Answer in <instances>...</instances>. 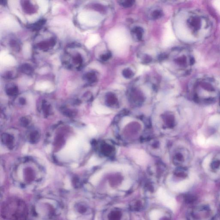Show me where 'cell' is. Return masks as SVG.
<instances>
[{
  "instance_id": "31",
  "label": "cell",
  "mask_w": 220,
  "mask_h": 220,
  "mask_svg": "<svg viewBox=\"0 0 220 220\" xmlns=\"http://www.w3.org/2000/svg\"><path fill=\"white\" fill-rule=\"evenodd\" d=\"M166 57V56L165 54L161 55V56H160V59H164Z\"/></svg>"
},
{
  "instance_id": "29",
  "label": "cell",
  "mask_w": 220,
  "mask_h": 220,
  "mask_svg": "<svg viewBox=\"0 0 220 220\" xmlns=\"http://www.w3.org/2000/svg\"><path fill=\"white\" fill-rule=\"evenodd\" d=\"M83 147H84L85 150H88V149H89L90 147L88 143H85L84 144V145H83Z\"/></svg>"
},
{
  "instance_id": "6",
  "label": "cell",
  "mask_w": 220,
  "mask_h": 220,
  "mask_svg": "<svg viewBox=\"0 0 220 220\" xmlns=\"http://www.w3.org/2000/svg\"><path fill=\"white\" fill-rule=\"evenodd\" d=\"M0 61L1 63L4 66H13L16 64L14 58L9 54L7 51H3L0 54Z\"/></svg>"
},
{
  "instance_id": "25",
  "label": "cell",
  "mask_w": 220,
  "mask_h": 220,
  "mask_svg": "<svg viewBox=\"0 0 220 220\" xmlns=\"http://www.w3.org/2000/svg\"><path fill=\"white\" fill-rule=\"evenodd\" d=\"M213 5L220 13V1H214Z\"/></svg>"
},
{
  "instance_id": "18",
  "label": "cell",
  "mask_w": 220,
  "mask_h": 220,
  "mask_svg": "<svg viewBox=\"0 0 220 220\" xmlns=\"http://www.w3.org/2000/svg\"><path fill=\"white\" fill-rule=\"evenodd\" d=\"M197 197L194 195H192V194L188 195L187 199H186L187 202L191 204L194 203L197 201Z\"/></svg>"
},
{
  "instance_id": "14",
  "label": "cell",
  "mask_w": 220,
  "mask_h": 220,
  "mask_svg": "<svg viewBox=\"0 0 220 220\" xmlns=\"http://www.w3.org/2000/svg\"><path fill=\"white\" fill-rule=\"evenodd\" d=\"M23 54L26 58H28L30 56L31 54V47L30 44L25 43L23 47Z\"/></svg>"
},
{
  "instance_id": "8",
  "label": "cell",
  "mask_w": 220,
  "mask_h": 220,
  "mask_svg": "<svg viewBox=\"0 0 220 220\" xmlns=\"http://www.w3.org/2000/svg\"><path fill=\"white\" fill-rule=\"evenodd\" d=\"M210 167L213 172L220 171V154L216 155L213 157L210 164Z\"/></svg>"
},
{
  "instance_id": "23",
  "label": "cell",
  "mask_w": 220,
  "mask_h": 220,
  "mask_svg": "<svg viewBox=\"0 0 220 220\" xmlns=\"http://www.w3.org/2000/svg\"><path fill=\"white\" fill-rule=\"evenodd\" d=\"M162 15V13L160 11H154L153 12V14H152V16H153V18L155 19H158V18L160 17Z\"/></svg>"
},
{
  "instance_id": "13",
  "label": "cell",
  "mask_w": 220,
  "mask_h": 220,
  "mask_svg": "<svg viewBox=\"0 0 220 220\" xmlns=\"http://www.w3.org/2000/svg\"><path fill=\"white\" fill-rule=\"evenodd\" d=\"M37 4L39 5V8L41 12L45 13L47 12L48 10L49 4L48 1L45 0H41L37 1Z\"/></svg>"
},
{
  "instance_id": "2",
  "label": "cell",
  "mask_w": 220,
  "mask_h": 220,
  "mask_svg": "<svg viewBox=\"0 0 220 220\" xmlns=\"http://www.w3.org/2000/svg\"><path fill=\"white\" fill-rule=\"evenodd\" d=\"M99 18V17L97 13L92 12H82L78 16V20L80 23L89 26L97 24Z\"/></svg>"
},
{
  "instance_id": "27",
  "label": "cell",
  "mask_w": 220,
  "mask_h": 220,
  "mask_svg": "<svg viewBox=\"0 0 220 220\" xmlns=\"http://www.w3.org/2000/svg\"><path fill=\"white\" fill-rule=\"evenodd\" d=\"M70 185V182L68 178L66 179V181H65V186H66V188H69Z\"/></svg>"
},
{
  "instance_id": "12",
  "label": "cell",
  "mask_w": 220,
  "mask_h": 220,
  "mask_svg": "<svg viewBox=\"0 0 220 220\" xmlns=\"http://www.w3.org/2000/svg\"><path fill=\"white\" fill-rule=\"evenodd\" d=\"M163 216V213L159 210L154 209L150 212L149 218L150 220H159Z\"/></svg>"
},
{
  "instance_id": "19",
  "label": "cell",
  "mask_w": 220,
  "mask_h": 220,
  "mask_svg": "<svg viewBox=\"0 0 220 220\" xmlns=\"http://www.w3.org/2000/svg\"><path fill=\"white\" fill-rule=\"evenodd\" d=\"M134 32L136 34V35L138 39H141L142 37L143 29L140 27H136L135 28Z\"/></svg>"
},
{
  "instance_id": "17",
  "label": "cell",
  "mask_w": 220,
  "mask_h": 220,
  "mask_svg": "<svg viewBox=\"0 0 220 220\" xmlns=\"http://www.w3.org/2000/svg\"><path fill=\"white\" fill-rule=\"evenodd\" d=\"M87 132L90 136H94V135H96V133H97V131H96V128L93 126L90 125L88 127Z\"/></svg>"
},
{
  "instance_id": "16",
  "label": "cell",
  "mask_w": 220,
  "mask_h": 220,
  "mask_svg": "<svg viewBox=\"0 0 220 220\" xmlns=\"http://www.w3.org/2000/svg\"><path fill=\"white\" fill-rule=\"evenodd\" d=\"M131 185L130 181L128 180H126L123 182L121 187V189L124 190H128L130 188Z\"/></svg>"
},
{
  "instance_id": "32",
  "label": "cell",
  "mask_w": 220,
  "mask_h": 220,
  "mask_svg": "<svg viewBox=\"0 0 220 220\" xmlns=\"http://www.w3.org/2000/svg\"><path fill=\"white\" fill-rule=\"evenodd\" d=\"M78 166V164H74L71 165V166H72L73 168H76Z\"/></svg>"
},
{
  "instance_id": "9",
  "label": "cell",
  "mask_w": 220,
  "mask_h": 220,
  "mask_svg": "<svg viewBox=\"0 0 220 220\" xmlns=\"http://www.w3.org/2000/svg\"><path fill=\"white\" fill-rule=\"evenodd\" d=\"M99 41V37L97 35H93L91 36L86 41V46L87 48H90L97 44Z\"/></svg>"
},
{
  "instance_id": "22",
  "label": "cell",
  "mask_w": 220,
  "mask_h": 220,
  "mask_svg": "<svg viewBox=\"0 0 220 220\" xmlns=\"http://www.w3.org/2000/svg\"><path fill=\"white\" fill-rule=\"evenodd\" d=\"M13 11V12L16 15V16H18V17H19L20 18V19L21 20L23 21V22H25V20L24 17H23V15H22V14L20 13V12H19V11H17V10H16V9H13L12 10Z\"/></svg>"
},
{
  "instance_id": "30",
  "label": "cell",
  "mask_w": 220,
  "mask_h": 220,
  "mask_svg": "<svg viewBox=\"0 0 220 220\" xmlns=\"http://www.w3.org/2000/svg\"><path fill=\"white\" fill-rule=\"evenodd\" d=\"M51 146H47V147L46 149V152H47V153H49L51 152Z\"/></svg>"
},
{
  "instance_id": "3",
  "label": "cell",
  "mask_w": 220,
  "mask_h": 220,
  "mask_svg": "<svg viewBox=\"0 0 220 220\" xmlns=\"http://www.w3.org/2000/svg\"><path fill=\"white\" fill-rule=\"evenodd\" d=\"M1 26L4 29L13 32L18 31L20 26L17 21L11 16L4 17L1 21Z\"/></svg>"
},
{
  "instance_id": "28",
  "label": "cell",
  "mask_w": 220,
  "mask_h": 220,
  "mask_svg": "<svg viewBox=\"0 0 220 220\" xmlns=\"http://www.w3.org/2000/svg\"><path fill=\"white\" fill-rule=\"evenodd\" d=\"M111 55L110 54H107L104 55L103 56V59L104 60H108L109 59V58L111 57Z\"/></svg>"
},
{
  "instance_id": "34",
  "label": "cell",
  "mask_w": 220,
  "mask_h": 220,
  "mask_svg": "<svg viewBox=\"0 0 220 220\" xmlns=\"http://www.w3.org/2000/svg\"><path fill=\"white\" fill-rule=\"evenodd\" d=\"M219 211H220V209Z\"/></svg>"
},
{
  "instance_id": "24",
  "label": "cell",
  "mask_w": 220,
  "mask_h": 220,
  "mask_svg": "<svg viewBox=\"0 0 220 220\" xmlns=\"http://www.w3.org/2000/svg\"><path fill=\"white\" fill-rule=\"evenodd\" d=\"M134 1H127L123 3V6L124 7H130L133 4Z\"/></svg>"
},
{
  "instance_id": "11",
  "label": "cell",
  "mask_w": 220,
  "mask_h": 220,
  "mask_svg": "<svg viewBox=\"0 0 220 220\" xmlns=\"http://www.w3.org/2000/svg\"><path fill=\"white\" fill-rule=\"evenodd\" d=\"M102 171H99L95 173L90 178V182L93 185H96L99 183L103 175Z\"/></svg>"
},
{
  "instance_id": "33",
  "label": "cell",
  "mask_w": 220,
  "mask_h": 220,
  "mask_svg": "<svg viewBox=\"0 0 220 220\" xmlns=\"http://www.w3.org/2000/svg\"><path fill=\"white\" fill-rule=\"evenodd\" d=\"M218 109H219V112H220V97L219 98V107H218Z\"/></svg>"
},
{
  "instance_id": "10",
  "label": "cell",
  "mask_w": 220,
  "mask_h": 220,
  "mask_svg": "<svg viewBox=\"0 0 220 220\" xmlns=\"http://www.w3.org/2000/svg\"><path fill=\"white\" fill-rule=\"evenodd\" d=\"M95 111L99 114H109L111 111L109 108L102 105H96L94 108Z\"/></svg>"
},
{
  "instance_id": "4",
  "label": "cell",
  "mask_w": 220,
  "mask_h": 220,
  "mask_svg": "<svg viewBox=\"0 0 220 220\" xmlns=\"http://www.w3.org/2000/svg\"><path fill=\"white\" fill-rule=\"evenodd\" d=\"M157 198L165 205L169 209H172L173 202L164 189L160 188L157 192Z\"/></svg>"
},
{
  "instance_id": "5",
  "label": "cell",
  "mask_w": 220,
  "mask_h": 220,
  "mask_svg": "<svg viewBox=\"0 0 220 220\" xmlns=\"http://www.w3.org/2000/svg\"><path fill=\"white\" fill-rule=\"evenodd\" d=\"M133 158L138 164L143 165L147 161V156L145 153L142 150L133 149L131 153Z\"/></svg>"
},
{
  "instance_id": "21",
  "label": "cell",
  "mask_w": 220,
  "mask_h": 220,
  "mask_svg": "<svg viewBox=\"0 0 220 220\" xmlns=\"http://www.w3.org/2000/svg\"><path fill=\"white\" fill-rule=\"evenodd\" d=\"M133 121V119L131 117H124L123 119L122 120V121L121 125L122 126H125L126 125Z\"/></svg>"
},
{
  "instance_id": "7",
  "label": "cell",
  "mask_w": 220,
  "mask_h": 220,
  "mask_svg": "<svg viewBox=\"0 0 220 220\" xmlns=\"http://www.w3.org/2000/svg\"><path fill=\"white\" fill-rule=\"evenodd\" d=\"M53 89L52 83L47 81H40L37 82L35 86V89L42 91H51Z\"/></svg>"
},
{
  "instance_id": "15",
  "label": "cell",
  "mask_w": 220,
  "mask_h": 220,
  "mask_svg": "<svg viewBox=\"0 0 220 220\" xmlns=\"http://www.w3.org/2000/svg\"><path fill=\"white\" fill-rule=\"evenodd\" d=\"M100 160H99L96 157L93 156L90 159L88 162V165L90 166H96V165L100 164Z\"/></svg>"
},
{
  "instance_id": "26",
  "label": "cell",
  "mask_w": 220,
  "mask_h": 220,
  "mask_svg": "<svg viewBox=\"0 0 220 220\" xmlns=\"http://www.w3.org/2000/svg\"><path fill=\"white\" fill-rule=\"evenodd\" d=\"M28 149V145H25L22 149V153L23 154H26L27 153Z\"/></svg>"
},
{
  "instance_id": "20",
  "label": "cell",
  "mask_w": 220,
  "mask_h": 220,
  "mask_svg": "<svg viewBox=\"0 0 220 220\" xmlns=\"http://www.w3.org/2000/svg\"><path fill=\"white\" fill-rule=\"evenodd\" d=\"M123 75L127 78H130L133 76V73L131 70L129 69H126L123 72Z\"/></svg>"
},
{
  "instance_id": "1",
  "label": "cell",
  "mask_w": 220,
  "mask_h": 220,
  "mask_svg": "<svg viewBox=\"0 0 220 220\" xmlns=\"http://www.w3.org/2000/svg\"><path fill=\"white\" fill-rule=\"evenodd\" d=\"M204 79L197 81L192 88V99L197 103L202 104L213 103L219 98L220 93V82L214 79Z\"/></svg>"
}]
</instances>
